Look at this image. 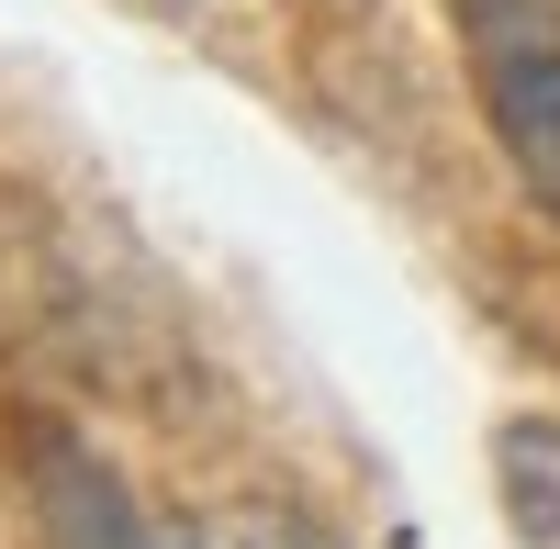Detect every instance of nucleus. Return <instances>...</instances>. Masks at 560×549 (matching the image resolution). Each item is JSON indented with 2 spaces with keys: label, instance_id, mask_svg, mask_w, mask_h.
<instances>
[{
  "label": "nucleus",
  "instance_id": "2",
  "mask_svg": "<svg viewBox=\"0 0 560 549\" xmlns=\"http://www.w3.org/2000/svg\"><path fill=\"white\" fill-rule=\"evenodd\" d=\"M34 538H45V549H202V538L158 527L147 505H135V482L102 471V460L68 448V437L34 448Z\"/></svg>",
  "mask_w": 560,
  "mask_h": 549
},
{
  "label": "nucleus",
  "instance_id": "1",
  "mask_svg": "<svg viewBox=\"0 0 560 549\" xmlns=\"http://www.w3.org/2000/svg\"><path fill=\"white\" fill-rule=\"evenodd\" d=\"M504 168L560 202V0H448Z\"/></svg>",
  "mask_w": 560,
  "mask_h": 549
},
{
  "label": "nucleus",
  "instance_id": "3",
  "mask_svg": "<svg viewBox=\"0 0 560 549\" xmlns=\"http://www.w3.org/2000/svg\"><path fill=\"white\" fill-rule=\"evenodd\" d=\"M202 549H348V538H325V527L292 516V505H236V516L202 527Z\"/></svg>",
  "mask_w": 560,
  "mask_h": 549
}]
</instances>
